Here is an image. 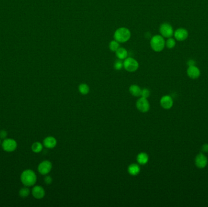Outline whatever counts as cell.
<instances>
[{
    "mask_svg": "<svg viewBox=\"0 0 208 207\" xmlns=\"http://www.w3.org/2000/svg\"><path fill=\"white\" fill-rule=\"evenodd\" d=\"M131 36L130 30L126 28H120L116 30L114 34L115 40L119 43H125L128 41Z\"/></svg>",
    "mask_w": 208,
    "mask_h": 207,
    "instance_id": "obj_3",
    "label": "cell"
},
{
    "mask_svg": "<svg viewBox=\"0 0 208 207\" xmlns=\"http://www.w3.org/2000/svg\"><path fill=\"white\" fill-rule=\"evenodd\" d=\"M150 95V91L149 90V89H147V88L142 89L141 94V97L147 98H149Z\"/></svg>",
    "mask_w": 208,
    "mask_h": 207,
    "instance_id": "obj_25",
    "label": "cell"
},
{
    "mask_svg": "<svg viewBox=\"0 0 208 207\" xmlns=\"http://www.w3.org/2000/svg\"><path fill=\"white\" fill-rule=\"evenodd\" d=\"M208 158L202 153L198 154L195 159V165L197 168L200 169L205 168L208 165Z\"/></svg>",
    "mask_w": 208,
    "mask_h": 207,
    "instance_id": "obj_9",
    "label": "cell"
},
{
    "mask_svg": "<svg viewBox=\"0 0 208 207\" xmlns=\"http://www.w3.org/2000/svg\"><path fill=\"white\" fill-rule=\"evenodd\" d=\"M138 110L141 113H145L148 112L150 109V103L147 98L141 97L136 104Z\"/></svg>",
    "mask_w": 208,
    "mask_h": 207,
    "instance_id": "obj_7",
    "label": "cell"
},
{
    "mask_svg": "<svg viewBox=\"0 0 208 207\" xmlns=\"http://www.w3.org/2000/svg\"><path fill=\"white\" fill-rule=\"evenodd\" d=\"M137 162L140 165H146L149 162V155L146 152H140L137 155Z\"/></svg>",
    "mask_w": 208,
    "mask_h": 207,
    "instance_id": "obj_16",
    "label": "cell"
},
{
    "mask_svg": "<svg viewBox=\"0 0 208 207\" xmlns=\"http://www.w3.org/2000/svg\"><path fill=\"white\" fill-rule=\"evenodd\" d=\"M32 194L36 199H41L45 196V189L40 185H36L32 190Z\"/></svg>",
    "mask_w": 208,
    "mask_h": 207,
    "instance_id": "obj_10",
    "label": "cell"
},
{
    "mask_svg": "<svg viewBox=\"0 0 208 207\" xmlns=\"http://www.w3.org/2000/svg\"><path fill=\"white\" fill-rule=\"evenodd\" d=\"M141 90L142 89H141V88L138 85H132L129 88V91L130 94L133 96L136 97L141 96Z\"/></svg>",
    "mask_w": 208,
    "mask_h": 207,
    "instance_id": "obj_17",
    "label": "cell"
},
{
    "mask_svg": "<svg viewBox=\"0 0 208 207\" xmlns=\"http://www.w3.org/2000/svg\"><path fill=\"white\" fill-rule=\"evenodd\" d=\"M110 49L113 52H116L119 48V43L116 40L112 41L109 44Z\"/></svg>",
    "mask_w": 208,
    "mask_h": 207,
    "instance_id": "obj_22",
    "label": "cell"
},
{
    "mask_svg": "<svg viewBox=\"0 0 208 207\" xmlns=\"http://www.w3.org/2000/svg\"><path fill=\"white\" fill-rule=\"evenodd\" d=\"M174 36L176 40L179 41H183L188 36V32L184 29H179L174 33Z\"/></svg>",
    "mask_w": 208,
    "mask_h": 207,
    "instance_id": "obj_14",
    "label": "cell"
},
{
    "mask_svg": "<svg viewBox=\"0 0 208 207\" xmlns=\"http://www.w3.org/2000/svg\"><path fill=\"white\" fill-rule=\"evenodd\" d=\"M159 32L161 36L166 38H171L174 34V30L172 27L168 23H163L161 25Z\"/></svg>",
    "mask_w": 208,
    "mask_h": 207,
    "instance_id": "obj_8",
    "label": "cell"
},
{
    "mask_svg": "<svg viewBox=\"0 0 208 207\" xmlns=\"http://www.w3.org/2000/svg\"><path fill=\"white\" fill-rule=\"evenodd\" d=\"M195 61L193 60V59H190L187 61V65L189 66H195Z\"/></svg>",
    "mask_w": 208,
    "mask_h": 207,
    "instance_id": "obj_29",
    "label": "cell"
},
{
    "mask_svg": "<svg viewBox=\"0 0 208 207\" xmlns=\"http://www.w3.org/2000/svg\"><path fill=\"white\" fill-rule=\"evenodd\" d=\"M79 91L82 95H87L89 93V88L88 85L85 83H82L79 86Z\"/></svg>",
    "mask_w": 208,
    "mask_h": 207,
    "instance_id": "obj_21",
    "label": "cell"
},
{
    "mask_svg": "<svg viewBox=\"0 0 208 207\" xmlns=\"http://www.w3.org/2000/svg\"><path fill=\"white\" fill-rule=\"evenodd\" d=\"M187 73L188 76L192 79H196L198 78L200 75V71L199 69L195 66H189L187 71Z\"/></svg>",
    "mask_w": 208,
    "mask_h": 207,
    "instance_id": "obj_13",
    "label": "cell"
},
{
    "mask_svg": "<svg viewBox=\"0 0 208 207\" xmlns=\"http://www.w3.org/2000/svg\"><path fill=\"white\" fill-rule=\"evenodd\" d=\"M43 145L40 142H36L33 143L31 147L32 151L35 153L40 152L43 150Z\"/></svg>",
    "mask_w": 208,
    "mask_h": 207,
    "instance_id": "obj_19",
    "label": "cell"
},
{
    "mask_svg": "<svg viewBox=\"0 0 208 207\" xmlns=\"http://www.w3.org/2000/svg\"><path fill=\"white\" fill-rule=\"evenodd\" d=\"M53 178L50 176H46L45 178H44V181L46 185H51L53 183Z\"/></svg>",
    "mask_w": 208,
    "mask_h": 207,
    "instance_id": "obj_26",
    "label": "cell"
},
{
    "mask_svg": "<svg viewBox=\"0 0 208 207\" xmlns=\"http://www.w3.org/2000/svg\"><path fill=\"white\" fill-rule=\"evenodd\" d=\"M2 148L6 152H13L17 148V143L13 139H6L2 143Z\"/></svg>",
    "mask_w": 208,
    "mask_h": 207,
    "instance_id": "obj_6",
    "label": "cell"
},
{
    "mask_svg": "<svg viewBox=\"0 0 208 207\" xmlns=\"http://www.w3.org/2000/svg\"><path fill=\"white\" fill-rule=\"evenodd\" d=\"M0 144H1V140H0Z\"/></svg>",
    "mask_w": 208,
    "mask_h": 207,
    "instance_id": "obj_30",
    "label": "cell"
},
{
    "mask_svg": "<svg viewBox=\"0 0 208 207\" xmlns=\"http://www.w3.org/2000/svg\"><path fill=\"white\" fill-rule=\"evenodd\" d=\"M116 55L118 59H125L127 58L128 52L127 51L123 48H119L116 51Z\"/></svg>",
    "mask_w": 208,
    "mask_h": 207,
    "instance_id": "obj_18",
    "label": "cell"
},
{
    "mask_svg": "<svg viewBox=\"0 0 208 207\" xmlns=\"http://www.w3.org/2000/svg\"><path fill=\"white\" fill-rule=\"evenodd\" d=\"M124 67V63L123 62L121 61V59H118L117 61H116V62L114 64V67L116 70H121L122 69V67Z\"/></svg>",
    "mask_w": 208,
    "mask_h": 207,
    "instance_id": "obj_24",
    "label": "cell"
},
{
    "mask_svg": "<svg viewBox=\"0 0 208 207\" xmlns=\"http://www.w3.org/2000/svg\"><path fill=\"white\" fill-rule=\"evenodd\" d=\"M123 63L125 69L130 72H135L139 67L138 62L136 59L131 57L125 59Z\"/></svg>",
    "mask_w": 208,
    "mask_h": 207,
    "instance_id": "obj_4",
    "label": "cell"
},
{
    "mask_svg": "<svg viewBox=\"0 0 208 207\" xmlns=\"http://www.w3.org/2000/svg\"><path fill=\"white\" fill-rule=\"evenodd\" d=\"M21 182L25 186H32L37 182V175L32 170H26L21 174Z\"/></svg>",
    "mask_w": 208,
    "mask_h": 207,
    "instance_id": "obj_1",
    "label": "cell"
},
{
    "mask_svg": "<svg viewBox=\"0 0 208 207\" xmlns=\"http://www.w3.org/2000/svg\"><path fill=\"white\" fill-rule=\"evenodd\" d=\"M165 41L161 35H156L153 36L150 40V46L151 49L155 52L163 51L165 46Z\"/></svg>",
    "mask_w": 208,
    "mask_h": 207,
    "instance_id": "obj_2",
    "label": "cell"
},
{
    "mask_svg": "<svg viewBox=\"0 0 208 207\" xmlns=\"http://www.w3.org/2000/svg\"><path fill=\"white\" fill-rule=\"evenodd\" d=\"M166 45L169 49H172V48H174L175 46V40L172 38H169V39L167 40V41L166 43Z\"/></svg>",
    "mask_w": 208,
    "mask_h": 207,
    "instance_id": "obj_23",
    "label": "cell"
},
{
    "mask_svg": "<svg viewBox=\"0 0 208 207\" xmlns=\"http://www.w3.org/2000/svg\"><path fill=\"white\" fill-rule=\"evenodd\" d=\"M57 142L56 138L52 136H48L46 137L43 140V145L48 149H53L55 148L57 145Z\"/></svg>",
    "mask_w": 208,
    "mask_h": 207,
    "instance_id": "obj_12",
    "label": "cell"
},
{
    "mask_svg": "<svg viewBox=\"0 0 208 207\" xmlns=\"http://www.w3.org/2000/svg\"><path fill=\"white\" fill-rule=\"evenodd\" d=\"M202 151L204 152H208V144H205L202 146Z\"/></svg>",
    "mask_w": 208,
    "mask_h": 207,
    "instance_id": "obj_28",
    "label": "cell"
},
{
    "mask_svg": "<svg viewBox=\"0 0 208 207\" xmlns=\"http://www.w3.org/2000/svg\"><path fill=\"white\" fill-rule=\"evenodd\" d=\"M141 171L140 167L138 164L136 163H131L128 167V173L131 176H136L139 174Z\"/></svg>",
    "mask_w": 208,
    "mask_h": 207,
    "instance_id": "obj_15",
    "label": "cell"
},
{
    "mask_svg": "<svg viewBox=\"0 0 208 207\" xmlns=\"http://www.w3.org/2000/svg\"><path fill=\"white\" fill-rule=\"evenodd\" d=\"M173 104V99L169 95H164L160 100V105L165 109H171L172 107Z\"/></svg>",
    "mask_w": 208,
    "mask_h": 207,
    "instance_id": "obj_11",
    "label": "cell"
},
{
    "mask_svg": "<svg viewBox=\"0 0 208 207\" xmlns=\"http://www.w3.org/2000/svg\"><path fill=\"white\" fill-rule=\"evenodd\" d=\"M7 136V132L6 130L0 131V139H6Z\"/></svg>",
    "mask_w": 208,
    "mask_h": 207,
    "instance_id": "obj_27",
    "label": "cell"
},
{
    "mask_svg": "<svg viewBox=\"0 0 208 207\" xmlns=\"http://www.w3.org/2000/svg\"><path fill=\"white\" fill-rule=\"evenodd\" d=\"M30 194V190L28 186L22 188L19 191V195L22 198H26Z\"/></svg>",
    "mask_w": 208,
    "mask_h": 207,
    "instance_id": "obj_20",
    "label": "cell"
},
{
    "mask_svg": "<svg viewBox=\"0 0 208 207\" xmlns=\"http://www.w3.org/2000/svg\"><path fill=\"white\" fill-rule=\"evenodd\" d=\"M52 168H53L52 163L49 160H44L38 165V171L41 175L46 176L51 172Z\"/></svg>",
    "mask_w": 208,
    "mask_h": 207,
    "instance_id": "obj_5",
    "label": "cell"
}]
</instances>
